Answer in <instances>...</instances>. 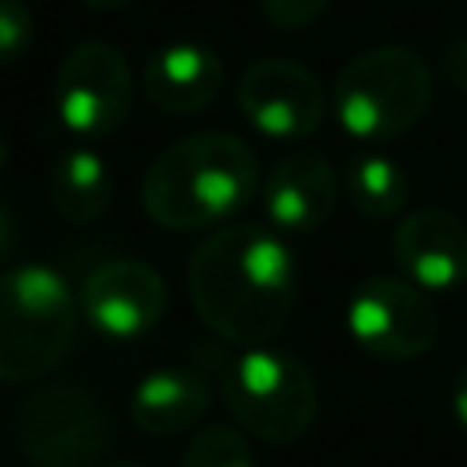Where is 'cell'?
<instances>
[{
  "label": "cell",
  "mask_w": 467,
  "mask_h": 467,
  "mask_svg": "<svg viewBox=\"0 0 467 467\" xmlns=\"http://www.w3.org/2000/svg\"><path fill=\"white\" fill-rule=\"evenodd\" d=\"M186 292L215 336L259 347L270 343L296 310V259L274 226L230 223L193 248Z\"/></svg>",
  "instance_id": "obj_1"
},
{
  "label": "cell",
  "mask_w": 467,
  "mask_h": 467,
  "mask_svg": "<svg viewBox=\"0 0 467 467\" xmlns=\"http://www.w3.org/2000/svg\"><path fill=\"white\" fill-rule=\"evenodd\" d=\"M259 190V164L244 139L197 131L164 146L142 175V208L164 230H204L234 219Z\"/></svg>",
  "instance_id": "obj_2"
},
{
  "label": "cell",
  "mask_w": 467,
  "mask_h": 467,
  "mask_svg": "<svg viewBox=\"0 0 467 467\" xmlns=\"http://www.w3.org/2000/svg\"><path fill=\"white\" fill-rule=\"evenodd\" d=\"M80 296L44 263L0 274V383L47 376L73 347Z\"/></svg>",
  "instance_id": "obj_3"
},
{
  "label": "cell",
  "mask_w": 467,
  "mask_h": 467,
  "mask_svg": "<svg viewBox=\"0 0 467 467\" xmlns=\"http://www.w3.org/2000/svg\"><path fill=\"white\" fill-rule=\"evenodd\" d=\"M431 91V69L412 47L379 44L354 55L339 69L332 106L347 135L365 142H387L423 120Z\"/></svg>",
  "instance_id": "obj_4"
},
{
  "label": "cell",
  "mask_w": 467,
  "mask_h": 467,
  "mask_svg": "<svg viewBox=\"0 0 467 467\" xmlns=\"http://www.w3.org/2000/svg\"><path fill=\"white\" fill-rule=\"evenodd\" d=\"M223 405L241 431L270 441H299L317 416V387L299 358L270 343L244 347L223 372Z\"/></svg>",
  "instance_id": "obj_5"
},
{
  "label": "cell",
  "mask_w": 467,
  "mask_h": 467,
  "mask_svg": "<svg viewBox=\"0 0 467 467\" xmlns=\"http://www.w3.org/2000/svg\"><path fill=\"white\" fill-rule=\"evenodd\" d=\"M11 434L33 467H91L109 452L102 405L73 383H51L29 394L15 412Z\"/></svg>",
  "instance_id": "obj_6"
},
{
  "label": "cell",
  "mask_w": 467,
  "mask_h": 467,
  "mask_svg": "<svg viewBox=\"0 0 467 467\" xmlns=\"http://www.w3.org/2000/svg\"><path fill=\"white\" fill-rule=\"evenodd\" d=\"M135 77L117 44L80 40L55 73V117L77 139H106L131 113Z\"/></svg>",
  "instance_id": "obj_7"
},
{
  "label": "cell",
  "mask_w": 467,
  "mask_h": 467,
  "mask_svg": "<svg viewBox=\"0 0 467 467\" xmlns=\"http://www.w3.org/2000/svg\"><path fill=\"white\" fill-rule=\"evenodd\" d=\"M347 328L354 343L379 361H409L438 343V310L427 288L405 277L376 274L361 281L347 303Z\"/></svg>",
  "instance_id": "obj_8"
},
{
  "label": "cell",
  "mask_w": 467,
  "mask_h": 467,
  "mask_svg": "<svg viewBox=\"0 0 467 467\" xmlns=\"http://www.w3.org/2000/svg\"><path fill=\"white\" fill-rule=\"evenodd\" d=\"M248 124L270 139H306L321 128L328 99L317 73L292 58H259L237 80Z\"/></svg>",
  "instance_id": "obj_9"
},
{
  "label": "cell",
  "mask_w": 467,
  "mask_h": 467,
  "mask_svg": "<svg viewBox=\"0 0 467 467\" xmlns=\"http://www.w3.org/2000/svg\"><path fill=\"white\" fill-rule=\"evenodd\" d=\"M168 306L164 277L139 259H106L80 285V317L102 339L146 336Z\"/></svg>",
  "instance_id": "obj_10"
},
{
  "label": "cell",
  "mask_w": 467,
  "mask_h": 467,
  "mask_svg": "<svg viewBox=\"0 0 467 467\" xmlns=\"http://www.w3.org/2000/svg\"><path fill=\"white\" fill-rule=\"evenodd\" d=\"M390 248L401 274L427 292H449L467 281V223L456 212H409L398 219Z\"/></svg>",
  "instance_id": "obj_11"
},
{
  "label": "cell",
  "mask_w": 467,
  "mask_h": 467,
  "mask_svg": "<svg viewBox=\"0 0 467 467\" xmlns=\"http://www.w3.org/2000/svg\"><path fill=\"white\" fill-rule=\"evenodd\" d=\"M339 197L336 168L325 153L299 150L281 157L263 179V215L281 234H310L328 223Z\"/></svg>",
  "instance_id": "obj_12"
},
{
  "label": "cell",
  "mask_w": 467,
  "mask_h": 467,
  "mask_svg": "<svg viewBox=\"0 0 467 467\" xmlns=\"http://www.w3.org/2000/svg\"><path fill=\"white\" fill-rule=\"evenodd\" d=\"M223 80H226V73H223L219 55L193 40H175V44L157 47L142 69L146 102L153 109L175 113V117L208 109L219 99Z\"/></svg>",
  "instance_id": "obj_13"
},
{
  "label": "cell",
  "mask_w": 467,
  "mask_h": 467,
  "mask_svg": "<svg viewBox=\"0 0 467 467\" xmlns=\"http://www.w3.org/2000/svg\"><path fill=\"white\" fill-rule=\"evenodd\" d=\"M212 387L197 368L164 365L146 372L131 394V420L153 438H171L208 416Z\"/></svg>",
  "instance_id": "obj_14"
},
{
  "label": "cell",
  "mask_w": 467,
  "mask_h": 467,
  "mask_svg": "<svg viewBox=\"0 0 467 467\" xmlns=\"http://www.w3.org/2000/svg\"><path fill=\"white\" fill-rule=\"evenodd\" d=\"M51 204L66 223H95L113 201V171L95 150H66L47 175Z\"/></svg>",
  "instance_id": "obj_15"
},
{
  "label": "cell",
  "mask_w": 467,
  "mask_h": 467,
  "mask_svg": "<svg viewBox=\"0 0 467 467\" xmlns=\"http://www.w3.org/2000/svg\"><path fill=\"white\" fill-rule=\"evenodd\" d=\"M347 193L365 219H390L409 204V179L390 157L358 153L347 168Z\"/></svg>",
  "instance_id": "obj_16"
},
{
  "label": "cell",
  "mask_w": 467,
  "mask_h": 467,
  "mask_svg": "<svg viewBox=\"0 0 467 467\" xmlns=\"http://www.w3.org/2000/svg\"><path fill=\"white\" fill-rule=\"evenodd\" d=\"M179 467H255L244 434L230 423H208L193 434Z\"/></svg>",
  "instance_id": "obj_17"
},
{
  "label": "cell",
  "mask_w": 467,
  "mask_h": 467,
  "mask_svg": "<svg viewBox=\"0 0 467 467\" xmlns=\"http://www.w3.org/2000/svg\"><path fill=\"white\" fill-rule=\"evenodd\" d=\"M33 44V11L26 0H0V66Z\"/></svg>",
  "instance_id": "obj_18"
},
{
  "label": "cell",
  "mask_w": 467,
  "mask_h": 467,
  "mask_svg": "<svg viewBox=\"0 0 467 467\" xmlns=\"http://www.w3.org/2000/svg\"><path fill=\"white\" fill-rule=\"evenodd\" d=\"M328 0H259V11L277 29H306L317 22Z\"/></svg>",
  "instance_id": "obj_19"
},
{
  "label": "cell",
  "mask_w": 467,
  "mask_h": 467,
  "mask_svg": "<svg viewBox=\"0 0 467 467\" xmlns=\"http://www.w3.org/2000/svg\"><path fill=\"white\" fill-rule=\"evenodd\" d=\"M441 73L460 95H467V36H456L441 51Z\"/></svg>",
  "instance_id": "obj_20"
},
{
  "label": "cell",
  "mask_w": 467,
  "mask_h": 467,
  "mask_svg": "<svg viewBox=\"0 0 467 467\" xmlns=\"http://www.w3.org/2000/svg\"><path fill=\"white\" fill-rule=\"evenodd\" d=\"M452 412H456V420H460L463 431H467V365L460 368V376H456V383H452Z\"/></svg>",
  "instance_id": "obj_21"
},
{
  "label": "cell",
  "mask_w": 467,
  "mask_h": 467,
  "mask_svg": "<svg viewBox=\"0 0 467 467\" xmlns=\"http://www.w3.org/2000/svg\"><path fill=\"white\" fill-rule=\"evenodd\" d=\"M15 237H18V230H15V219H11V212L0 204V259L15 248Z\"/></svg>",
  "instance_id": "obj_22"
},
{
  "label": "cell",
  "mask_w": 467,
  "mask_h": 467,
  "mask_svg": "<svg viewBox=\"0 0 467 467\" xmlns=\"http://www.w3.org/2000/svg\"><path fill=\"white\" fill-rule=\"evenodd\" d=\"M80 4H88V7H95V11H113V7H124V4H131V0H80Z\"/></svg>",
  "instance_id": "obj_23"
},
{
  "label": "cell",
  "mask_w": 467,
  "mask_h": 467,
  "mask_svg": "<svg viewBox=\"0 0 467 467\" xmlns=\"http://www.w3.org/2000/svg\"><path fill=\"white\" fill-rule=\"evenodd\" d=\"M7 164V139H4V131H0V168Z\"/></svg>",
  "instance_id": "obj_24"
},
{
  "label": "cell",
  "mask_w": 467,
  "mask_h": 467,
  "mask_svg": "<svg viewBox=\"0 0 467 467\" xmlns=\"http://www.w3.org/2000/svg\"><path fill=\"white\" fill-rule=\"evenodd\" d=\"M106 467H146V463H128V460H117V463H106Z\"/></svg>",
  "instance_id": "obj_25"
}]
</instances>
